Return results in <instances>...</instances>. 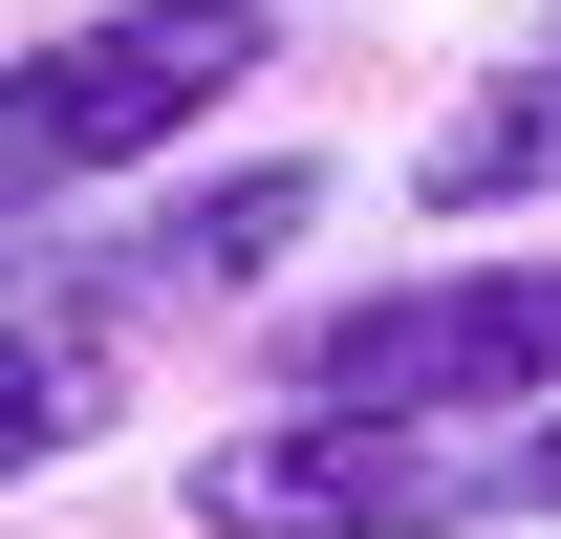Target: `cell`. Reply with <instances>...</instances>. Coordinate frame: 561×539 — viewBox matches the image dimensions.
I'll use <instances>...</instances> for the list:
<instances>
[{
  "instance_id": "obj_1",
  "label": "cell",
  "mask_w": 561,
  "mask_h": 539,
  "mask_svg": "<svg viewBox=\"0 0 561 539\" xmlns=\"http://www.w3.org/2000/svg\"><path fill=\"white\" fill-rule=\"evenodd\" d=\"M280 66V0H87L0 66V216H66L108 173H173V151Z\"/></svg>"
},
{
  "instance_id": "obj_2",
  "label": "cell",
  "mask_w": 561,
  "mask_h": 539,
  "mask_svg": "<svg viewBox=\"0 0 561 539\" xmlns=\"http://www.w3.org/2000/svg\"><path fill=\"white\" fill-rule=\"evenodd\" d=\"M302 410H389V432H496V410H561V260H432L367 280L280 345Z\"/></svg>"
},
{
  "instance_id": "obj_3",
  "label": "cell",
  "mask_w": 561,
  "mask_h": 539,
  "mask_svg": "<svg viewBox=\"0 0 561 539\" xmlns=\"http://www.w3.org/2000/svg\"><path fill=\"white\" fill-rule=\"evenodd\" d=\"M173 518L195 539H476V454L454 432H389V410H302L280 389L260 432H216L195 474H173Z\"/></svg>"
},
{
  "instance_id": "obj_4",
  "label": "cell",
  "mask_w": 561,
  "mask_h": 539,
  "mask_svg": "<svg viewBox=\"0 0 561 539\" xmlns=\"http://www.w3.org/2000/svg\"><path fill=\"white\" fill-rule=\"evenodd\" d=\"M324 216H346V151H238L216 195H151L130 238L66 280V302H87V324H130V302H260V280L302 260Z\"/></svg>"
},
{
  "instance_id": "obj_5",
  "label": "cell",
  "mask_w": 561,
  "mask_h": 539,
  "mask_svg": "<svg viewBox=\"0 0 561 539\" xmlns=\"http://www.w3.org/2000/svg\"><path fill=\"white\" fill-rule=\"evenodd\" d=\"M108 432H130V345L87 324V302H22L0 324V496L66 474V454H108Z\"/></svg>"
},
{
  "instance_id": "obj_6",
  "label": "cell",
  "mask_w": 561,
  "mask_h": 539,
  "mask_svg": "<svg viewBox=\"0 0 561 539\" xmlns=\"http://www.w3.org/2000/svg\"><path fill=\"white\" fill-rule=\"evenodd\" d=\"M389 195H432V216H518V195H561V66L518 44L496 87H454V108H432V151L389 173Z\"/></svg>"
},
{
  "instance_id": "obj_7",
  "label": "cell",
  "mask_w": 561,
  "mask_h": 539,
  "mask_svg": "<svg viewBox=\"0 0 561 539\" xmlns=\"http://www.w3.org/2000/svg\"><path fill=\"white\" fill-rule=\"evenodd\" d=\"M496 518H561V410H518V474H496Z\"/></svg>"
},
{
  "instance_id": "obj_8",
  "label": "cell",
  "mask_w": 561,
  "mask_h": 539,
  "mask_svg": "<svg viewBox=\"0 0 561 539\" xmlns=\"http://www.w3.org/2000/svg\"><path fill=\"white\" fill-rule=\"evenodd\" d=\"M22 238H44V216H0V260H22Z\"/></svg>"
},
{
  "instance_id": "obj_9",
  "label": "cell",
  "mask_w": 561,
  "mask_h": 539,
  "mask_svg": "<svg viewBox=\"0 0 561 539\" xmlns=\"http://www.w3.org/2000/svg\"><path fill=\"white\" fill-rule=\"evenodd\" d=\"M540 66H561V22H540Z\"/></svg>"
}]
</instances>
